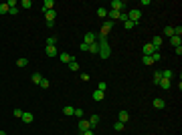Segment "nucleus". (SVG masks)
Returning <instances> with one entry per match:
<instances>
[{
    "instance_id": "1",
    "label": "nucleus",
    "mask_w": 182,
    "mask_h": 135,
    "mask_svg": "<svg viewBox=\"0 0 182 135\" xmlns=\"http://www.w3.org/2000/svg\"><path fill=\"white\" fill-rule=\"evenodd\" d=\"M99 38H101V40L97 42V44H99V57H101V59H107V57H109V53H111V51H109L107 36H99Z\"/></svg>"
},
{
    "instance_id": "2",
    "label": "nucleus",
    "mask_w": 182,
    "mask_h": 135,
    "mask_svg": "<svg viewBox=\"0 0 182 135\" xmlns=\"http://www.w3.org/2000/svg\"><path fill=\"white\" fill-rule=\"evenodd\" d=\"M128 20L134 22V24H138V22L142 20V10H140V8H132L130 14H128Z\"/></svg>"
},
{
    "instance_id": "3",
    "label": "nucleus",
    "mask_w": 182,
    "mask_h": 135,
    "mask_svg": "<svg viewBox=\"0 0 182 135\" xmlns=\"http://www.w3.org/2000/svg\"><path fill=\"white\" fill-rule=\"evenodd\" d=\"M45 18H47V26H49V28H53V26H55V18H57V12H55V8L45 12Z\"/></svg>"
},
{
    "instance_id": "4",
    "label": "nucleus",
    "mask_w": 182,
    "mask_h": 135,
    "mask_svg": "<svg viewBox=\"0 0 182 135\" xmlns=\"http://www.w3.org/2000/svg\"><path fill=\"white\" fill-rule=\"evenodd\" d=\"M124 6H126V2H124V0H111V10L122 12V10H124Z\"/></svg>"
},
{
    "instance_id": "5",
    "label": "nucleus",
    "mask_w": 182,
    "mask_h": 135,
    "mask_svg": "<svg viewBox=\"0 0 182 135\" xmlns=\"http://www.w3.org/2000/svg\"><path fill=\"white\" fill-rule=\"evenodd\" d=\"M154 53H158V51L152 47V42H146V44H144V57H152Z\"/></svg>"
},
{
    "instance_id": "6",
    "label": "nucleus",
    "mask_w": 182,
    "mask_h": 135,
    "mask_svg": "<svg viewBox=\"0 0 182 135\" xmlns=\"http://www.w3.org/2000/svg\"><path fill=\"white\" fill-rule=\"evenodd\" d=\"M83 42H85V44H93V42H97L95 32H87V34H85V38H83Z\"/></svg>"
},
{
    "instance_id": "7",
    "label": "nucleus",
    "mask_w": 182,
    "mask_h": 135,
    "mask_svg": "<svg viewBox=\"0 0 182 135\" xmlns=\"http://www.w3.org/2000/svg\"><path fill=\"white\" fill-rule=\"evenodd\" d=\"M118 121L126 125V123L130 121V113H128V111H120V115H118Z\"/></svg>"
},
{
    "instance_id": "8",
    "label": "nucleus",
    "mask_w": 182,
    "mask_h": 135,
    "mask_svg": "<svg viewBox=\"0 0 182 135\" xmlns=\"http://www.w3.org/2000/svg\"><path fill=\"white\" fill-rule=\"evenodd\" d=\"M59 59H61V63H67V65H69V63L73 61V55H69V53H61Z\"/></svg>"
},
{
    "instance_id": "9",
    "label": "nucleus",
    "mask_w": 182,
    "mask_h": 135,
    "mask_svg": "<svg viewBox=\"0 0 182 135\" xmlns=\"http://www.w3.org/2000/svg\"><path fill=\"white\" fill-rule=\"evenodd\" d=\"M152 47H154L156 51H160V47H162V36H154V38H152Z\"/></svg>"
},
{
    "instance_id": "10",
    "label": "nucleus",
    "mask_w": 182,
    "mask_h": 135,
    "mask_svg": "<svg viewBox=\"0 0 182 135\" xmlns=\"http://www.w3.org/2000/svg\"><path fill=\"white\" fill-rule=\"evenodd\" d=\"M170 44H172L174 49H176V47H182V38L174 34V36H170Z\"/></svg>"
},
{
    "instance_id": "11",
    "label": "nucleus",
    "mask_w": 182,
    "mask_h": 135,
    "mask_svg": "<svg viewBox=\"0 0 182 135\" xmlns=\"http://www.w3.org/2000/svg\"><path fill=\"white\" fill-rule=\"evenodd\" d=\"M89 129H91V127H89V121L81 119V121H79V131H81V133H85V131H89Z\"/></svg>"
},
{
    "instance_id": "12",
    "label": "nucleus",
    "mask_w": 182,
    "mask_h": 135,
    "mask_svg": "<svg viewBox=\"0 0 182 135\" xmlns=\"http://www.w3.org/2000/svg\"><path fill=\"white\" fill-rule=\"evenodd\" d=\"M53 6H55V2H53V0H45V2H43V12L53 10Z\"/></svg>"
},
{
    "instance_id": "13",
    "label": "nucleus",
    "mask_w": 182,
    "mask_h": 135,
    "mask_svg": "<svg viewBox=\"0 0 182 135\" xmlns=\"http://www.w3.org/2000/svg\"><path fill=\"white\" fill-rule=\"evenodd\" d=\"M97 123H99V115H91V117H89V127H91V129L97 127Z\"/></svg>"
},
{
    "instance_id": "14",
    "label": "nucleus",
    "mask_w": 182,
    "mask_h": 135,
    "mask_svg": "<svg viewBox=\"0 0 182 135\" xmlns=\"http://www.w3.org/2000/svg\"><path fill=\"white\" fill-rule=\"evenodd\" d=\"M154 107L156 109H164L166 107V101L164 99H154Z\"/></svg>"
},
{
    "instance_id": "15",
    "label": "nucleus",
    "mask_w": 182,
    "mask_h": 135,
    "mask_svg": "<svg viewBox=\"0 0 182 135\" xmlns=\"http://www.w3.org/2000/svg\"><path fill=\"white\" fill-rule=\"evenodd\" d=\"M89 53H93V55H99V44L97 42H93V44H89V49H87Z\"/></svg>"
},
{
    "instance_id": "16",
    "label": "nucleus",
    "mask_w": 182,
    "mask_h": 135,
    "mask_svg": "<svg viewBox=\"0 0 182 135\" xmlns=\"http://www.w3.org/2000/svg\"><path fill=\"white\" fill-rule=\"evenodd\" d=\"M57 42H59L57 36H49V38H47V47H57Z\"/></svg>"
},
{
    "instance_id": "17",
    "label": "nucleus",
    "mask_w": 182,
    "mask_h": 135,
    "mask_svg": "<svg viewBox=\"0 0 182 135\" xmlns=\"http://www.w3.org/2000/svg\"><path fill=\"white\" fill-rule=\"evenodd\" d=\"M158 85H160L162 89H170V87H172V83H170L168 79H160V83H158Z\"/></svg>"
},
{
    "instance_id": "18",
    "label": "nucleus",
    "mask_w": 182,
    "mask_h": 135,
    "mask_svg": "<svg viewBox=\"0 0 182 135\" xmlns=\"http://www.w3.org/2000/svg\"><path fill=\"white\" fill-rule=\"evenodd\" d=\"M20 119L25 121V123H33V115H31V113H27V111L22 113V117H20Z\"/></svg>"
},
{
    "instance_id": "19",
    "label": "nucleus",
    "mask_w": 182,
    "mask_h": 135,
    "mask_svg": "<svg viewBox=\"0 0 182 135\" xmlns=\"http://www.w3.org/2000/svg\"><path fill=\"white\" fill-rule=\"evenodd\" d=\"M47 55L49 57H57L59 53H57V47H47Z\"/></svg>"
},
{
    "instance_id": "20",
    "label": "nucleus",
    "mask_w": 182,
    "mask_h": 135,
    "mask_svg": "<svg viewBox=\"0 0 182 135\" xmlns=\"http://www.w3.org/2000/svg\"><path fill=\"white\" fill-rule=\"evenodd\" d=\"M160 75H162V79H168V81L174 77V73H172V71H160Z\"/></svg>"
},
{
    "instance_id": "21",
    "label": "nucleus",
    "mask_w": 182,
    "mask_h": 135,
    "mask_svg": "<svg viewBox=\"0 0 182 135\" xmlns=\"http://www.w3.org/2000/svg\"><path fill=\"white\" fill-rule=\"evenodd\" d=\"M41 81H43V75H41V73H35V75H33V83H35V85H41Z\"/></svg>"
},
{
    "instance_id": "22",
    "label": "nucleus",
    "mask_w": 182,
    "mask_h": 135,
    "mask_svg": "<svg viewBox=\"0 0 182 135\" xmlns=\"http://www.w3.org/2000/svg\"><path fill=\"white\" fill-rule=\"evenodd\" d=\"M69 69H71V71H79V63L75 61V57H73V61L69 63Z\"/></svg>"
},
{
    "instance_id": "23",
    "label": "nucleus",
    "mask_w": 182,
    "mask_h": 135,
    "mask_svg": "<svg viewBox=\"0 0 182 135\" xmlns=\"http://www.w3.org/2000/svg\"><path fill=\"white\" fill-rule=\"evenodd\" d=\"M164 34H166L168 38H170V36H174V26H166V28H164Z\"/></svg>"
},
{
    "instance_id": "24",
    "label": "nucleus",
    "mask_w": 182,
    "mask_h": 135,
    "mask_svg": "<svg viewBox=\"0 0 182 135\" xmlns=\"http://www.w3.org/2000/svg\"><path fill=\"white\" fill-rule=\"evenodd\" d=\"M103 97H105V93H101V91H95L93 93V99L95 101H103Z\"/></svg>"
},
{
    "instance_id": "25",
    "label": "nucleus",
    "mask_w": 182,
    "mask_h": 135,
    "mask_svg": "<svg viewBox=\"0 0 182 135\" xmlns=\"http://www.w3.org/2000/svg\"><path fill=\"white\" fill-rule=\"evenodd\" d=\"M97 16L105 18V16H107V8H97Z\"/></svg>"
},
{
    "instance_id": "26",
    "label": "nucleus",
    "mask_w": 182,
    "mask_h": 135,
    "mask_svg": "<svg viewBox=\"0 0 182 135\" xmlns=\"http://www.w3.org/2000/svg\"><path fill=\"white\" fill-rule=\"evenodd\" d=\"M16 65H18V67H27V65H29V61L22 57V59H18V61H16Z\"/></svg>"
},
{
    "instance_id": "27",
    "label": "nucleus",
    "mask_w": 182,
    "mask_h": 135,
    "mask_svg": "<svg viewBox=\"0 0 182 135\" xmlns=\"http://www.w3.org/2000/svg\"><path fill=\"white\" fill-rule=\"evenodd\" d=\"M105 89H107V83H103V81H101V83L97 85V91H101V93H105Z\"/></svg>"
},
{
    "instance_id": "28",
    "label": "nucleus",
    "mask_w": 182,
    "mask_h": 135,
    "mask_svg": "<svg viewBox=\"0 0 182 135\" xmlns=\"http://www.w3.org/2000/svg\"><path fill=\"white\" fill-rule=\"evenodd\" d=\"M20 6H22V8H31V6H33V2H31V0H22Z\"/></svg>"
},
{
    "instance_id": "29",
    "label": "nucleus",
    "mask_w": 182,
    "mask_h": 135,
    "mask_svg": "<svg viewBox=\"0 0 182 135\" xmlns=\"http://www.w3.org/2000/svg\"><path fill=\"white\" fill-rule=\"evenodd\" d=\"M142 63H144L146 67H148V65H154V61H152V57H144V59H142Z\"/></svg>"
},
{
    "instance_id": "30",
    "label": "nucleus",
    "mask_w": 182,
    "mask_h": 135,
    "mask_svg": "<svg viewBox=\"0 0 182 135\" xmlns=\"http://www.w3.org/2000/svg\"><path fill=\"white\" fill-rule=\"evenodd\" d=\"M124 26H126V30H132L136 24H134V22H130V20H126V22H124Z\"/></svg>"
},
{
    "instance_id": "31",
    "label": "nucleus",
    "mask_w": 182,
    "mask_h": 135,
    "mask_svg": "<svg viewBox=\"0 0 182 135\" xmlns=\"http://www.w3.org/2000/svg\"><path fill=\"white\" fill-rule=\"evenodd\" d=\"M160 59H162V53H160V51L152 55V61H154V63H156V61H160Z\"/></svg>"
},
{
    "instance_id": "32",
    "label": "nucleus",
    "mask_w": 182,
    "mask_h": 135,
    "mask_svg": "<svg viewBox=\"0 0 182 135\" xmlns=\"http://www.w3.org/2000/svg\"><path fill=\"white\" fill-rule=\"evenodd\" d=\"M39 87H41V89H49V79H43Z\"/></svg>"
},
{
    "instance_id": "33",
    "label": "nucleus",
    "mask_w": 182,
    "mask_h": 135,
    "mask_svg": "<svg viewBox=\"0 0 182 135\" xmlns=\"http://www.w3.org/2000/svg\"><path fill=\"white\" fill-rule=\"evenodd\" d=\"M0 14H8V4H0Z\"/></svg>"
},
{
    "instance_id": "34",
    "label": "nucleus",
    "mask_w": 182,
    "mask_h": 135,
    "mask_svg": "<svg viewBox=\"0 0 182 135\" xmlns=\"http://www.w3.org/2000/svg\"><path fill=\"white\" fill-rule=\"evenodd\" d=\"M73 111H75V109H73L71 105H67V107H65V115H73Z\"/></svg>"
},
{
    "instance_id": "35",
    "label": "nucleus",
    "mask_w": 182,
    "mask_h": 135,
    "mask_svg": "<svg viewBox=\"0 0 182 135\" xmlns=\"http://www.w3.org/2000/svg\"><path fill=\"white\" fill-rule=\"evenodd\" d=\"M22 113H25L22 109H14V117H16V119H20V117H22Z\"/></svg>"
},
{
    "instance_id": "36",
    "label": "nucleus",
    "mask_w": 182,
    "mask_h": 135,
    "mask_svg": "<svg viewBox=\"0 0 182 135\" xmlns=\"http://www.w3.org/2000/svg\"><path fill=\"white\" fill-rule=\"evenodd\" d=\"M160 79H162V75H160V71H156V75H154V83L158 85V83H160Z\"/></svg>"
},
{
    "instance_id": "37",
    "label": "nucleus",
    "mask_w": 182,
    "mask_h": 135,
    "mask_svg": "<svg viewBox=\"0 0 182 135\" xmlns=\"http://www.w3.org/2000/svg\"><path fill=\"white\" fill-rule=\"evenodd\" d=\"M113 129H116V131H124V123H120V121H118L116 125H113Z\"/></svg>"
},
{
    "instance_id": "38",
    "label": "nucleus",
    "mask_w": 182,
    "mask_h": 135,
    "mask_svg": "<svg viewBox=\"0 0 182 135\" xmlns=\"http://www.w3.org/2000/svg\"><path fill=\"white\" fill-rule=\"evenodd\" d=\"M73 115H75V117H83V109H75Z\"/></svg>"
},
{
    "instance_id": "39",
    "label": "nucleus",
    "mask_w": 182,
    "mask_h": 135,
    "mask_svg": "<svg viewBox=\"0 0 182 135\" xmlns=\"http://www.w3.org/2000/svg\"><path fill=\"white\" fill-rule=\"evenodd\" d=\"M8 14H12V16H16V14H18V6H16V8H8Z\"/></svg>"
},
{
    "instance_id": "40",
    "label": "nucleus",
    "mask_w": 182,
    "mask_h": 135,
    "mask_svg": "<svg viewBox=\"0 0 182 135\" xmlns=\"http://www.w3.org/2000/svg\"><path fill=\"white\" fill-rule=\"evenodd\" d=\"M120 20H124V22H126V20H128V14H126V12H120Z\"/></svg>"
},
{
    "instance_id": "41",
    "label": "nucleus",
    "mask_w": 182,
    "mask_h": 135,
    "mask_svg": "<svg viewBox=\"0 0 182 135\" xmlns=\"http://www.w3.org/2000/svg\"><path fill=\"white\" fill-rule=\"evenodd\" d=\"M81 135H95V133H93V129H89V131H85V133H81Z\"/></svg>"
},
{
    "instance_id": "42",
    "label": "nucleus",
    "mask_w": 182,
    "mask_h": 135,
    "mask_svg": "<svg viewBox=\"0 0 182 135\" xmlns=\"http://www.w3.org/2000/svg\"><path fill=\"white\" fill-rule=\"evenodd\" d=\"M0 135H6V133H4V131H0Z\"/></svg>"
}]
</instances>
